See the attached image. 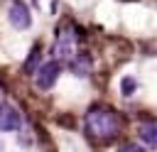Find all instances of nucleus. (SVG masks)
<instances>
[{"label": "nucleus", "mask_w": 157, "mask_h": 152, "mask_svg": "<svg viewBox=\"0 0 157 152\" xmlns=\"http://www.w3.org/2000/svg\"><path fill=\"white\" fill-rule=\"evenodd\" d=\"M86 130L98 137V140H110L115 132H118V118L115 113L110 110H103V108H96L86 115Z\"/></svg>", "instance_id": "nucleus-1"}, {"label": "nucleus", "mask_w": 157, "mask_h": 152, "mask_svg": "<svg viewBox=\"0 0 157 152\" xmlns=\"http://www.w3.org/2000/svg\"><path fill=\"white\" fill-rule=\"evenodd\" d=\"M59 69H61L59 61H47V64H42L39 71H37V86H39V88H49V86L56 81Z\"/></svg>", "instance_id": "nucleus-2"}, {"label": "nucleus", "mask_w": 157, "mask_h": 152, "mask_svg": "<svg viewBox=\"0 0 157 152\" xmlns=\"http://www.w3.org/2000/svg\"><path fill=\"white\" fill-rule=\"evenodd\" d=\"M10 22H12L17 29H27L29 22H32V17H29V7L22 5V2H15V5L10 7Z\"/></svg>", "instance_id": "nucleus-3"}, {"label": "nucleus", "mask_w": 157, "mask_h": 152, "mask_svg": "<svg viewBox=\"0 0 157 152\" xmlns=\"http://www.w3.org/2000/svg\"><path fill=\"white\" fill-rule=\"evenodd\" d=\"M20 115L12 105H0V130H17Z\"/></svg>", "instance_id": "nucleus-4"}, {"label": "nucleus", "mask_w": 157, "mask_h": 152, "mask_svg": "<svg viewBox=\"0 0 157 152\" xmlns=\"http://www.w3.org/2000/svg\"><path fill=\"white\" fill-rule=\"evenodd\" d=\"M137 132L147 147H157V120H142Z\"/></svg>", "instance_id": "nucleus-5"}, {"label": "nucleus", "mask_w": 157, "mask_h": 152, "mask_svg": "<svg viewBox=\"0 0 157 152\" xmlns=\"http://www.w3.org/2000/svg\"><path fill=\"white\" fill-rule=\"evenodd\" d=\"M132 91H135V81H132V78H125V81H123V93L130 96Z\"/></svg>", "instance_id": "nucleus-6"}, {"label": "nucleus", "mask_w": 157, "mask_h": 152, "mask_svg": "<svg viewBox=\"0 0 157 152\" xmlns=\"http://www.w3.org/2000/svg\"><path fill=\"white\" fill-rule=\"evenodd\" d=\"M118 152H145L142 147H137V145H125V147H120Z\"/></svg>", "instance_id": "nucleus-7"}]
</instances>
